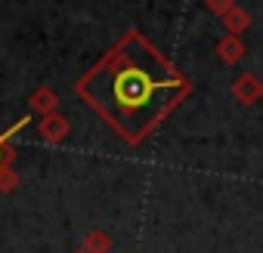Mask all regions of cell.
Returning a JSON list of instances; mask_svg holds the SVG:
<instances>
[{"mask_svg": "<svg viewBox=\"0 0 263 253\" xmlns=\"http://www.w3.org/2000/svg\"><path fill=\"white\" fill-rule=\"evenodd\" d=\"M25 123H28V117H25V120H19L16 126H10V130H7L4 136H0V164H4V142H7V139H10V136L16 133V130H22V126H25Z\"/></svg>", "mask_w": 263, "mask_h": 253, "instance_id": "cell-2", "label": "cell"}, {"mask_svg": "<svg viewBox=\"0 0 263 253\" xmlns=\"http://www.w3.org/2000/svg\"><path fill=\"white\" fill-rule=\"evenodd\" d=\"M183 90V77L174 74L137 34L81 83V93L130 142L143 139V133L167 114L171 102H177Z\"/></svg>", "mask_w": 263, "mask_h": 253, "instance_id": "cell-1", "label": "cell"}]
</instances>
